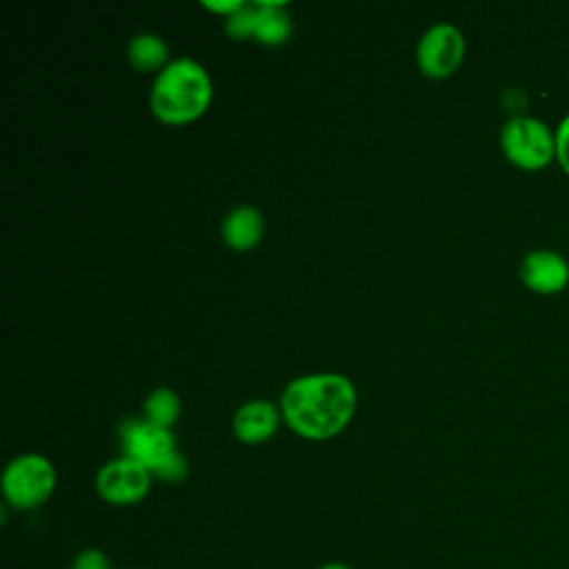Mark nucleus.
Returning a JSON list of instances; mask_svg holds the SVG:
<instances>
[{
  "instance_id": "obj_13",
  "label": "nucleus",
  "mask_w": 569,
  "mask_h": 569,
  "mask_svg": "<svg viewBox=\"0 0 569 569\" xmlns=\"http://www.w3.org/2000/svg\"><path fill=\"white\" fill-rule=\"evenodd\" d=\"M180 413V400L178 396L167 389V387H160L156 389L147 402H144V420H149L151 425L156 427H162V429H169L176 418Z\"/></svg>"
},
{
  "instance_id": "obj_6",
  "label": "nucleus",
  "mask_w": 569,
  "mask_h": 569,
  "mask_svg": "<svg viewBox=\"0 0 569 569\" xmlns=\"http://www.w3.org/2000/svg\"><path fill=\"white\" fill-rule=\"evenodd\" d=\"M151 478L153 476L144 465L122 456L100 467L96 476V491L109 505L129 507L149 493Z\"/></svg>"
},
{
  "instance_id": "obj_18",
  "label": "nucleus",
  "mask_w": 569,
  "mask_h": 569,
  "mask_svg": "<svg viewBox=\"0 0 569 569\" xmlns=\"http://www.w3.org/2000/svg\"><path fill=\"white\" fill-rule=\"evenodd\" d=\"M316 569H353V567L347 565V562H342V560H329V562H322V565L316 567Z\"/></svg>"
},
{
  "instance_id": "obj_11",
  "label": "nucleus",
  "mask_w": 569,
  "mask_h": 569,
  "mask_svg": "<svg viewBox=\"0 0 569 569\" xmlns=\"http://www.w3.org/2000/svg\"><path fill=\"white\" fill-rule=\"evenodd\" d=\"M256 18H253V38L262 44H280L291 33V22L287 11L282 9L280 0H260L253 2Z\"/></svg>"
},
{
  "instance_id": "obj_10",
  "label": "nucleus",
  "mask_w": 569,
  "mask_h": 569,
  "mask_svg": "<svg viewBox=\"0 0 569 569\" xmlns=\"http://www.w3.org/2000/svg\"><path fill=\"white\" fill-rule=\"evenodd\" d=\"M262 229H264V220L260 211L251 204H242L229 211V216L224 218L222 236L231 249L247 251L258 244V240L262 238Z\"/></svg>"
},
{
  "instance_id": "obj_2",
  "label": "nucleus",
  "mask_w": 569,
  "mask_h": 569,
  "mask_svg": "<svg viewBox=\"0 0 569 569\" xmlns=\"http://www.w3.org/2000/svg\"><path fill=\"white\" fill-rule=\"evenodd\" d=\"M211 100V80L204 67L191 58L169 62L153 82L151 109L169 124L198 118Z\"/></svg>"
},
{
  "instance_id": "obj_17",
  "label": "nucleus",
  "mask_w": 569,
  "mask_h": 569,
  "mask_svg": "<svg viewBox=\"0 0 569 569\" xmlns=\"http://www.w3.org/2000/svg\"><path fill=\"white\" fill-rule=\"evenodd\" d=\"M242 4H244V2H240V0H222V2H216V0L209 2V0H207V2H204L207 9L218 11V13H227V16H231L233 11H238Z\"/></svg>"
},
{
  "instance_id": "obj_1",
  "label": "nucleus",
  "mask_w": 569,
  "mask_h": 569,
  "mask_svg": "<svg viewBox=\"0 0 569 569\" xmlns=\"http://www.w3.org/2000/svg\"><path fill=\"white\" fill-rule=\"evenodd\" d=\"M356 409V389L340 373L302 376L287 385L282 411L287 425L311 440H325L345 429Z\"/></svg>"
},
{
  "instance_id": "obj_16",
  "label": "nucleus",
  "mask_w": 569,
  "mask_h": 569,
  "mask_svg": "<svg viewBox=\"0 0 569 569\" xmlns=\"http://www.w3.org/2000/svg\"><path fill=\"white\" fill-rule=\"evenodd\" d=\"M556 162L569 176V113L560 120L556 129Z\"/></svg>"
},
{
  "instance_id": "obj_4",
  "label": "nucleus",
  "mask_w": 569,
  "mask_h": 569,
  "mask_svg": "<svg viewBox=\"0 0 569 569\" xmlns=\"http://www.w3.org/2000/svg\"><path fill=\"white\" fill-rule=\"evenodd\" d=\"M56 489V469L40 453H22L2 471V496L9 507L31 511L44 505Z\"/></svg>"
},
{
  "instance_id": "obj_15",
  "label": "nucleus",
  "mask_w": 569,
  "mask_h": 569,
  "mask_svg": "<svg viewBox=\"0 0 569 569\" xmlns=\"http://www.w3.org/2000/svg\"><path fill=\"white\" fill-rule=\"evenodd\" d=\"M69 569H111V560L102 549L87 547L73 556Z\"/></svg>"
},
{
  "instance_id": "obj_3",
  "label": "nucleus",
  "mask_w": 569,
  "mask_h": 569,
  "mask_svg": "<svg viewBox=\"0 0 569 569\" xmlns=\"http://www.w3.org/2000/svg\"><path fill=\"white\" fill-rule=\"evenodd\" d=\"M122 456L144 465L151 476L164 482H180L187 478L189 467L184 456L176 449L169 429L156 427L149 420L129 418L120 425Z\"/></svg>"
},
{
  "instance_id": "obj_9",
  "label": "nucleus",
  "mask_w": 569,
  "mask_h": 569,
  "mask_svg": "<svg viewBox=\"0 0 569 569\" xmlns=\"http://www.w3.org/2000/svg\"><path fill=\"white\" fill-rule=\"evenodd\" d=\"M276 427H278V411L267 400L244 402L233 418V431L247 445L264 442L267 438L273 436Z\"/></svg>"
},
{
  "instance_id": "obj_8",
  "label": "nucleus",
  "mask_w": 569,
  "mask_h": 569,
  "mask_svg": "<svg viewBox=\"0 0 569 569\" xmlns=\"http://www.w3.org/2000/svg\"><path fill=\"white\" fill-rule=\"evenodd\" d=\"M520 280L536 293L553 296L569 284V264L553 249H533L520 262Z\"/></svg>"
},
{
  "instance_id": "obj_5",
  "label": "nucleus",
  "mask_w": 569,
  "mask_h": 569,
  "mask_svg": "<svg viewBox=\"0 0 569 569\" xmlns=\"http://www.w3.org/2000/svg\"><path fill=\"white\" fill-rule=\"evenodd\" d=\"M507 160L525 171L545 169L556 160V131L531 116H516L500 131Z\"/></svg>"
},
{
  "instance_id": "obj_14",
  "label": "nucleus",
  "mask_w": 569,
  "mask_h": 569,
  "mask_svg": "<svg viewBox=\"0 0 569 569\" xmlns=\"http://www.w3.org/2000/svg\"><path fill=\"white\" fill-rule=\"evenodd\" d=\"M253 18H256V7L253 4H242L238 11L227 16L224 29L231 38H249L253 36Z\"/></svg>"
},
{
  "instance_id": "obj_7",
  "label": "nucleus",
  "mask_w": 569,
  "mask_h": 569,
  "mask_svg": "<svg viewBox=\"0 0 569 569\" xmlns=\"http://www.w3.org/2000/svg\"><path fill=\"white\" fill-rule=\"evenodd\" d=\"M465 56V38L460 29L447 22L429 27L418 42V64L431 78L451 76Z\"/></svg>"
},
{
  "instance_id": "obj_12",
  "label": "nucleus",
  "mask_w": 569,
  "mask_h": 569,
  "mask_svg": "<svg viewBox=\"0 0 569 569\" xmlns=\"http://www.w3.org/2000/svg\"><path fill=\"white\" fill-rule=\"evenodd\" d=\"M127 58L138 71H153L167 60V44L156 33H138L129 40Z\"/></svg>"
}]
</instances>
